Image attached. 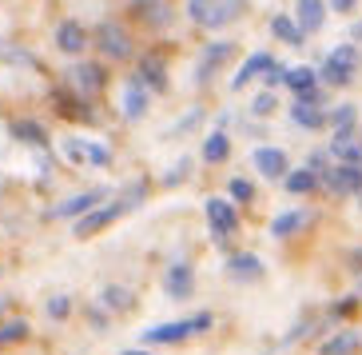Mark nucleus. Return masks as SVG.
Segmentation results:
<instances>
[{
  "label": "nucleus",
  "mask_w": 362,
  "mask_h": 355,
  "mask_svg": "<svg viewBox=\"0 0 362 355\" xmlns=\"http://www.w3.org/2000/svg\"><path fill=\"white\" fill-rule=\"evenodd\" d=\"M215 315L211 312H195L192 320H175V323H156V327H148V332L139 335L148 347H160V344H183V339H192V335H203L211 332Z\"/></svg>",
  "instance_id": "1"
},
{
  "label": "nucleus",
  "mask_w": 362,
  "mask_h": 355,
  "mask_svg": "<svg viewBox=\"0 0 362 355\" xmlns=\"http://www.w3.org/2000/svg\"><path fill=\"white\" fill-rule=\"evenodd\" d=\"M92 40H96V48H100V56H104V60H128V56H132V36H128V28H124V24H116V21L96 24Z\"/></svg>",
  "instance_id": "2"
},
{
  "label": "nucleus",
  "mask_w": 362,
  "mask_h": 355,
  "mask_svg": "<svg viewBox=\"0 0 362 355\" xmlns=\"http://www.w3.org/2000/svg\"><path fill=\"white\" fill-rule=\"evenodd\" d=\"M60 148L68 152V160H76V164H92V168H100V172H107L112 168V148L107 144H100V140H84V136H68Z\"/></svg>",
  "instance_id": "3"
},
{
  "label": "nucleus",
  "mask_w": 362,
  "mask_h": 355,
  "mask_svg": "<svg viewBox=\"0 0 362 355\" xmlns=\"http://www.w3.org/2000/svg\"><path fill=\"white\" fill-rule=\"evenodd\" d=\"M68 80H72L76 96H96L107 84V68L100 64V60H76V64L68 68Z\"/></svg>",
  "instance_id": "4"
},
{
  "label": "nucleus",
  "mask_w": 362,
  "mask_h": 355,
  "mask_svg": "<svg viewBox=\"0 0 362 355\" xmlns=\"http://www.w3.org/2000/svg\"><path fill=\"white\" fill-rule=\"evenodd\" d=\"M100 204H107V200H104V188H88V192L68 196L64 204H56L52 212H48V220H84V215L96 212Z\"/></svg>",
  "instance_id": "5"
},
{
  "label": "nucleus",
  "mask_w": 362,
  "mask_h": 355,
  "mask_svg": "<svg viewBox=\"0 0 362 355\" xmlns=\"http://www.w3.org/2000/svg\"><path fill=\"white\" fill-rule=\"evenodd\" d=\"M207 227H211V236L223 244L235 227H239V208H235L231 200H223V196H211V200H207Z\"/></svg>",
  "instance_id": "6"
},
{
  "label": "nucleus",
  "mask_w": 362,
  "mask_h": 355,
  "mask_svg": "<svg viewBox=\"0 0 362 355\" xmlns=\"http://www.w3.org/2000/svg\"><path fill=\"white\" fill-rule=\"evenodd\" d=\"M319 184L330 196H362V168H346V164H334L319 176Z\"/></svg>",
  "instance_id": "7"
},
{
  "label": "nucleus",
  "mask_w": 362,
  "mask_h": 355,
  "mask_svg": "<svg viewBox=\"0 0 362 355\" xmlns=\"http://www.w3.org/2000/svg\"><path fill=\"white\" fill-rule=\"evenodd\" d=\"M52 40H56V48H60L64 56H84V48L92 44V33H88L80 21H60Z\"/></svg>",
  "instance_id": "8"
},
{
  "label": "nucleus",
  "mask_w": 362,
  "mask_h": 355,
  "mask_svg": "<svg viewBox=\"0 0 362 355\" xmlns=\"http://www.w3.org/2000/svg\"><path fill=\"white\" fill-rule=\"evenodd\" d=\"M132 76H136L144 88H148V96H160V92H168V68H163V56H160V52L144 56Z\"/></svg>",
  "instance_id": "9"
},
{
  "label": "nucleus",
  "mask_w": 362,
  "mask_h": 355,
  "mask_svg": "<svg viewBox=\"0 0 362 355\" xmlns=\"http://www.w3.org/2000/svg\"><path fill=\"white\" fill-rule=\"evenodd\" d=\"M119 215H124V208H119V200H112V204H100L96 212H88L84 220H76L72 224V236H96V232H104L107 224H112V220H119Z\"/></svg>",
  "instance_id": "10"
},
{
  "label": "nucleus",
  "mask_w": 362,
  "mask_h": 355,
  "mask_svg": "<svg viewBox=\"0 0 362 355\" xmlns=\"http://www.w3.org/2000/svg\"><path fill=\"white\" fill-rule=\"evenodd\" d=\"M163 291H168L171 300H192V291H195V271L187 259H175L168 268V276H163Z\"/></svg>",
  "instance_id": "11"
},
{
  "label": "nucleus",
  "mask_w": 362,
  "mask_h": 355,
  "mask_svg": "<svg viewBox=\"0 0 362 355\" xmlns=\"http://www.w3.org/2000/svg\"><path fill=\"white\" fill-rule=\"evenodd\" d=\"M227 276H231L235 283H259L267 276V268L255 252H235V256L227 259Z\"/></svg>",
  "instance_id": "12"
},
{
  "label": "nucleus",
  "mask_w": 362,
  "mask_h": 355,
  "mask_svg": "<svg viewBox=\"0 0 362 355\" xmlns=\"http://www.w3.org/2000/svg\"><path fill=\"white\" fill-rule=\"evenodd\" d=\"M255 168H259V176H267V180H283V176L291 172L287 168V152L283 148H275V144H263V148H255Z\"/></svg>",
  "instance_id": "13"
},
{
  "label": "nucleus",
  "mask_w": 362,
  "mask_h": 355,
  "mask_svg": "<svg viewBox=\"0 0 362 355\" xmlns=\"http://www.w3.org/2000/svg\"><path fill=\"white\" fill-rule=\"evenodd\" d=\"M148 104H151L148 88L139 84L136 76H128V84H124V92H119V108H124V116H128V120H144V116H148Z\"/></svg>",
  "instance_id": "14"
},
{
  "label": "nucleus",
  "mask_w": 362,
  "mask_h": 355,
  "mask_svg": "<svg viewBox=\"0 0 362 355\" xmlns=\"http://www.w3.org/2000/svg\"><path fill=\"white\" fill-rule=\"evenodd\" d=\"M100 308H104L107 315H128L132 308H136V291L128 288V283H107L104 291H100Z\"/></svg>",
  "instance_id": "15"
},
{
  "label": "nucleus",
  "mask_w": 362,
  "mask_h": 355,
  "mask_svg": "<svg viewBox=\"0 0 362 355\" xmlns=\"http://www.w3.org/2000/svg\"><path fill=\"white\" fill-rule=\"evenodd\" d=\"M291 21L303 28V36H307V33H319L322 24H327V4H322V0H298Z\"/></svg>",
  "instance_id": "16"
},
{
  "label": "nucleus",
  "mask_w": 362,
  "mask_h": 355,
  "mask_svg": "<svg viewBox=\"0 0 362 355\" xmlns=\"http://www.w3.org/2000/svg\"><path fill=\"white\" fill-rule=\"evenodd\" d=\"M243 9H247V0H215V4H211V16L203 21V28H207V33H215V28H227L231 21H239V16H243Z\"/></svg>",
  "instance_id": "17"
},
{
  "label": "nucleus",
  "mask_w": 362,
  "mask_h": 355,
  "mask_svg": "<svg viewBox=\"0 0 362 355\" xmlns=\"http://www.w3.org/2000/svg\"><path fill=\"white\" fill-rule=\"evenodd\" d=\"M12 136L21 144H33V148H48L52 144V136H48V128H44L40 120L24 116V120H12Z\"/></svg>",
  "instance_id": "18"
},
{
  "label": "nucleus",
  "mask_w": 362,
  "mask_h": 355,
  "mask_svg": "<svg viewBox=\"0 0 362 355\" xmlns=\"http://www.w3.org/2000/svg\"><path fill=\"white\" fill-rule=\"evenodd\" d=\"M354 120H358V108H354V104H342V108H334V112H330V128H334V144H330V148H339V144H351Z\"/></svg>",
  "instance_id": "19"
},
{
  "label": "nucleus",
  "mask_w": 362,
  "mask_h": 355,
  "mask_svg": "<svg viewBox=\"0 0 362 355\" xmlns=\"http://www.w3.org/2000/svg\"><path fill=\"white\" fill-rule=\"evenodd\" d=\"M132 9L148 21V28H168V24H171L168 0H132Z\"/></svg>",
  "instance_id": "20"
},
{
  "label": "nucleus",
  "mask_w": 362,
  "mask_h": 355,
  "mask_svg": "<svg viewBox=\"0 0 362 355\" xmlns=\"http://www.w3.org/2000/svg\"><path fill=\"white\" fill-rule=\"evenodd\" d=\"M307 224H310L307 212H279L275 220H271V227H267V232H271L275 240H287V236H295V232H303Z\"/></svg>",
  "instance_id": "21"
},
{
  "label": "nucleus",
  "mask_w": 362,
  "mask_h": 355,
  "mask_svg": "<svg viewBox=\"0 0 362 355\" xmlns=\"http://www.w3.org/2000/svg\"><path fill=\"white\" fill-rule=\"evenodd\" d=\"M283 84L295 92V100H303V96H310V92L319 88V72L307 68V64H303V68H287V80H283Z\"/></svg>",
  "instance_id": "22"
},
{
  "label": "nucleus",
  "mask_w": 362,
  "mask_h": 355,
  "mask_svg": "<svg viewBox=\"0 0 362 355\" xmlns=\"http://www.w3.org/2000/svg\"><path fill=\"white\" fill-rule=\"evenodd\" d=\"M275 64V56L271 52H255V56H247V64L235 72V80H231V88H243V84H251L255 76H267V68Z\"/></svg>",
  "instance_id": "23"
},
{
  "label": "nucleus",
  "mask_w": 362,
  "mask_h": 355,
  "mask_svg": "<svg viewBox=\"0 0 362 355\" xmlns=\"http://www.w3.org/2000/svg\"><path fill=\"white\" fill-rule=\"evenodd\" d=\"M358 347H362L358 332H339V335H330L327 344L319 347V355H354Z\"/></svg>",
  "instance_id": "24"
},
{
  "label": "nucleus",
  "mask_w": 362,
  "mask_h": 355,
  "mask_svg": "<svg viewBox=\"0 0 362 355\" xmlns=\"http://www.w3.org/2000/svg\"><path fill=\"white\" fill-rule=\"evenodd\" d=\"M227 156H231V140H227L223 128H215L211 136L203 140V160H207V164H223Z\"/></svg>",
  "instance_id": "25"
},
{
  "label": "nucleus",
  "mask_w": 362,
  "mask_h": 355,
  "mask_svg": "<svg viewBox=\"0 0 362 355\" xmlns=\"http://www.w3.org/2000/svg\"><path fill=\"white\" fill-rule=\"evenodd\" d=\"M291 124H295V128H303V132H315V128H322V124H327V116H322V108L295 104V108H291Z\"/></svg>",
  "instance_id": "26"
},
{
  "label": "nucleus",
  "mask_w": 362,
  "mask_h": 355,
  "mask_svg": "<svg viewBox=\"0 0 362 355\" xmlns=\"http://www.w3.org/2000/svg\"><path fill=\"white\" fill-rule=\"evenodd\" d=\"M283 188H287L291 196H307V192H315V188H319V176L307 172V168H295V172L283 176Z\"/></svg>",
  "instance_id": "27"
},
{
  "label": "nucleus",
  "mask_w": 362,
  "mask_h": 355,
  "mask_svg": "<svg viewBox=\"0 0 362 355\" xmlns=\"http://www.w3.org/2000/svg\"><path fill=\"white\" fill-rule=\"evenodd\" d=\"M271 36H275V40H283V44H291V48H298V44L307 40V36H303V28H298L291 16H275V21H271Z\"/></svg>",
  "instance_id": "28"
},
{
  "label": "nucleus",
  "mask_w": 362,
  "mask_h": 355,
  "mask_svg": "<svg viewBox=\"0 0 362 355\" xmlns=\"http://www.w3.org/2000/svg\"><path fill=\"white\" fill-rule=\"evenodd\" d=\"M24 339H28V323H24L21 315L0 323V351H4V347H12V344H24Z\"/></svg>",
  "instance_id": "29"
},
{
  "label": "nucleus",
  "mask_w": 362,
  "mask_h": 355,
  "mask_svg": "<svg viewBox=\"0 0 362 355\" xmlns=\"http://www.w3.org/2000/svg\"><path fill=\"white\" fill-rule=\"evenodd\" d=\"M227 56H235V44L231 40H211L207 48H203V72H207V68H215V64H223Z\"/></svg>",
  "instance_id": "30"
},
{
  "label": "nucleus",
  "mask_w": 362,
  "mask_h": 355,
  "mask_svg": "<svg viewBox=\"0 0 362 355\" xmlns=\"http://www.w3.org/2000/svg\"><path fill=\"white\" fill-rule=\"evenodd\" d=\"M44 312H48V320H52V323H64L68 315H72V295H64V291H56V295H48V303H44Z\"/></svg>",
  "instance_id": "31"
},
{
  "label": "nucleus",
  "mask_w": 362,
  "mask_h": 355,
  "mask_svg": "<svg viewBox=\"0 0 362 355\" xmlns=\"http://www.w3.org/2000/svg\"><path fill=\"white\" fill-rule=\"evenodd\" d=\"M327 64H339V68H354V72H358V44H339V48H330Z\"/></svg>",
  "instance_id": "32"
},
{
  "label": "nucleus",
  "mask_w": 362,
  "mask_h": 355,
  "mask_svg": "<svg viewBox=\"0 0 362 355\" xmlns=\"http://www.w3.org/2000/svg\"><path fill=\"white\" fill-rule=\"evenodd\" d=\"M144 200H148V180H136V184H128V188H124L119 208H124V212H132V208H139Z\"/></svg>",
  "instance_id": "33"
},
{
  "label": "nucleus",
  "mask_w": 362,
  "mask_h": 355,
  "mask_svg": "<svg viewBox=\"0 0 362 355\" xmlns=\"http://www.w3.org/2000/svg\"><path fill=\"white\" fill-rule=\"evenodd\" d=\"M322 80H327L330 88H346L354 80V68H339V64H327L322 68Z\"/></svg>",
  "instance_id": "34"
},
{
  "label": "nucleus",
  "mask_w": 362,
  "mask_h": 355,
  "mask_svg": "<svg viewBox=\"0 0 362 355\" xmlns=\"http://www.w3.org/2000/svg\"><path fill=\"white\" fill-rule=\"evenodd\" d=\"M227 188H231V204H247V200L255 196V184L243 180V176H235V180L227 184Z\"/></svg>",
  "instance_id": "35"
},
{
  "label": "nucleus",
  "mask_w": 362,
  "mask_h": 355,
  "mask_svg": "<svg viewBox=\"0 0 362 355\" xmlns=\"http://www.w3.org/2000/svg\"><path fill=\"white\" fill-rule=\"evenodd\" d=\"M275 108H279V92H259V96L251 100V112H255V116H271Z\"/></svg>",
  "instance_id": "36"
},
{
  "label": "nucleus",
  "mask_w": 362,
  "mask_h": 355,
  "mask_svg": "<svg viewBox=\"0 0 362 355\" xmlns=\"http://www.w3.org/2000/svg\"><path fill=\"white\" fill-rule=\"evenodd\" d=\"M211 4H215V0H187V16L203 28V21L211 16Z\"/></svg>",
  "instance_id": "37"
},
{
  "label": "nucleus",
  "mask_w": 362,
  "mask_h": 355,
  "mask_svg": "<svg viewBox=\"0 0 362 355\" xmlns=\"http://www.w3.org/2000/svg\"><path fill=\"white\" fill-rule=\"evenodd\" d=\"M88 323H92L96 332H107V323H112V315H107L104 308H100V303H92V308H88Z\"/></svg>",
  "instance_id": "38"
},
{
  "label": "nucleus",
  "mask_w": 362,
  "mask_h": 355,
  "mask_svg": "<svg viewBox=\"0 0 362 355\" xmlns=\"http://www.w3.org/2000/svg\"><path fill=\"white\" fill-rule=\"evenodd\" d=\"M327 156H330V152H322V148H315V152H310V156H307V172H315V176H322V172H327Z\"/></svg>",
  "instance_id": "39"
},
{
  "label": "nucleus",
  "mask_w": 362,
  "mask_h": 355,
  "mask_svg": "<svg viewBox=\"0 0 362 355\" xmlns=\"http://www.w3.org/2000/svg\"><path fill=\"white\" fill-rule=\"evenodd\" d=\"M263 80H267V88L275 92V88L283 84V80H287V68H283V64H279V60H275V64L267 68V76H263Z\"/></svg>",
  "instance_id": "40"
},
{
  "label": "nucleus",
  "mask_w": 362,
  "mask_h": 355,
  "mask_svg": "<svg viewBox=\"0 0 362 355\" xmlns=\"http://www.w3.org/2000/svg\"><path fill=\"white\" fill-rule=\"evenodd\" d=\"M199 116H203V108H192V112H187L183 120H175V128H171V132H192V128H195V120H199Z\"/></svg>",
  "instance_id": "41"
},
{
  "label": "nucleus",
  "mask_w": 362,
  "mask_h": 355,
  "mask_svg": "<svg viewBox=\"0 0 362 355\" xmlns=\"http://www.w3.org/2000/svg\"><path fill=\"white\" fill-rule=\"evenodd\" d=\"M187 172H192V160H180V164H175V168H171V172H168V180H163V184H168V188H171V184H175V180H187Z\"/></svg>",
  "instance_id": "42"
},
{
  "label": "nucleus",
  "mask_w": 362,
  "mask_h": 355,
  "mask_svg": "<svg viewBox=\"0 0 362 355\" xmlns=\"http://www.w3.org/2000/svg\"><path fill=\"white\" fill-rule=\"evenodd\" d=\"M354 4L358 0H327V9H334V12H354Z\"/></svg>",
  "instance_id": "43"
},
{
  "label": "nucleus",
  "mask_w": 362,
  "mask_h": 355,
  "mask_svg": "<svg viewBox=\"0 0 362 355\" xmlns=\"http://www.w3.org/2000/svg\"><path fill=\"white\" fill-rule=\"evenodd\" d=\"M351 268L362 276V248H354V252H351Z\"/></svg>",
  "instance_id": "44"
},
{
  "label": "nucleus",
  "mask_w": 362,
  "mask_h": 355,
  "mask_svg": "<svg viewBox=\"0 0 362 355\" xmlns=\"http://www.w3.org/2000/svg\"><path fill=\"white\" fill-rule=\"evenodd\" d=\"M362 40V21L358 24H354V28H351V44H358Z\"/></svg>",
  "instance_id": "45"
},
{
  "label": "nucleus",
  "mask_w": 362,
  "mask_h": 355,
  "mask_svg": "<svg viewBox=\"0 0 362 355\" xmlns=\"http://www.w3.org/2000/svg\"><path fill=\"white\" fill-rule=\"evenodd\" d=\"M124 355H151V351H124Z\"/></svg>",
  "instance_id": "46"
},
{
  "label": "nucleus",
  "mask_w": 362,
  "mask_h": 355,
  "mask_svg": "<svg viewBox=\"0 0 362 355\" xmlns=\"http://www.w3.org/2000/svg\"><path fill=\"white\" fill-rule=\"evenodd\" d=\"M358 291H362V276H358Z\"/></svg>",
  "instance_id": "47"
},
{
  "label": "nucleus",
  "mask_w": 362,
  "mask_h": 355,
  "mask_svg": "<svg viewBox=\"0 0 362 355\" xmlns=\"http://www.w3.org/2000/svg\"><path fill=\"white\" fill-rule=\"evenodd\" d=\"M358 152H362V140H358Z\"/></svg>",
  "instance_id": "48"
},
{
  "label": "nucleus",
  "mask_w": 362,
  "mask_h": 355,
  "mask_svg": "<svg viewBox=\"0 0 362 355\" xmlns=\"http://www.w3.org/2000/svg\"><path fill=\"white\" fill-rule=\"evenodd\" d=\"M358 200H362V196H358Z\"/></svg>",
  "instance_id": "49"
}]
</instances>
